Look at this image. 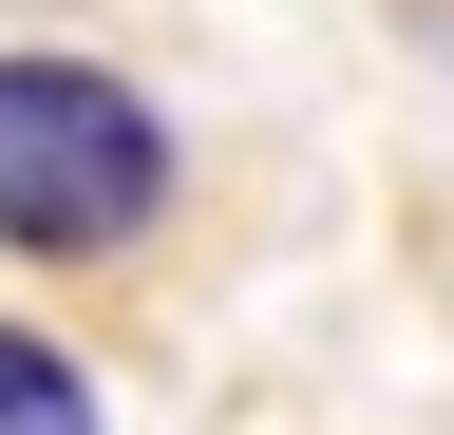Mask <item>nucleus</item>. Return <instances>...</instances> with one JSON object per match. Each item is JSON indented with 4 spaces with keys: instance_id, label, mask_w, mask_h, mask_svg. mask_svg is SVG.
<instances>
[{
    "instance_id": "obj_2",
    "label": "nucleus",
    "mask_w": 454,
    "mask_h": 435,
    "mask_svg": "<svg viewBox=\"0 0 454 435\" xmlns=\"http://www.w3.org/2000/svg\"><path fill=\"white\" fill-rule=\"evenodd\" d=\"M0 435H95V378L38 341V322H0Z\"/></svg>"
},
{
    "instance_id": "obj_1",
    "label": "nucleus",
    "mask_w": 454,
    "mask_h": 435,
    "mask_svg": "<svg viewBox=\"0 0 454 435\" xmlns=\"http://www.w3.org/2000/svg\"><path fill=\"white\" fill-rule=\"evenodd\" d=\"M152 208H170V133H152L133 76H95V58H0V246L95 265V246H133Z\"/></svg>"
}]
</instances>
